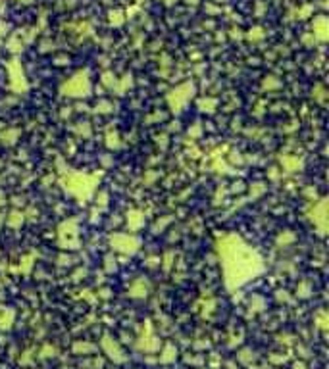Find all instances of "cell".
Segmentation results:
<instances>
[{
	"mask_svg": "<svg viewBox=\"0 0 329 369\" xmlns=\"http://www.w3.org/2000/svg\"><path fill=\"white\" fill-rule=\"evenodd\" d=\"M73 87H77V91H75V94H85V91H87V87H89V83H87V77L79 75L77 79L69 81V83L66 85V91H69V89H73Z\"/></svg>",
	"mask_w": 329,
	"mask_h": 369,
	"instance_id": "cell-2",
	"label": "cell"
},
{
	"mask_svg": "<svg viewBox=\"0 0 329 369\" xmlns=\"http://www.w3.org/2000/svg\"><path fill=\"white\" fill-rule=\"evenodd\" d=\"M73 350H75V352H91V350H95V346H91V344H81V342H79V344L73 346Z\"/></svg>",
	"mask_w": 329,
	"mask_h": 369,
	"instance_id": "cell-4",
	"label": "cell"
},
{
	"mask_svg": "<svg viewBox=\"0 0 329 369\" xmlns=\"http://www.w3.org/2000/svg\"><path fill=\"white\" fill-rule=\"evenodd\" d=\"M165 356H160V362H171L175 358V348L173 346H165Z\"/></svg>",
	"mask_w": 329,
	"mask_h": 369,
	"instance_id": "cell-3",
	"label": "cell"
},
{
	"mask_svg": "<svg viewBox=\"0 0 329 369\" xmlns=\"http://www.w3.org/2000/svg\"><path fill=\"white\" fill-rule=\"evenodd\" d=\"M102 348H104V352L114 360V362H118V364H122V362H125V356H123V350L120 348V344L118 342H114V338H110L108 335L102 338Z\"/></svg>",
	"mask_w": 329,
	"mask_h": 369,
	"instance_id": "cell-1",
	"label": "cell"
},
{
	"mask_svg": "<svg viewBox=\"0 0 329 369\" xmlns=\"http://www.w3.org/2000/svg\"><path fill=\"white\" fill-rule=\"evenodd\" d=\"M295 369H304V366H302V364H298V366H295Z\"/></svg>",
	"mask_w": 329,
	"mask_h": 369,
	"instance_id": "cell-5",
	"label": "cell"
}]
</instances>
